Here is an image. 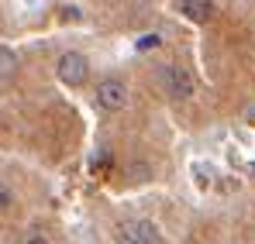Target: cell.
Wrapping results in <instances>:
<instances>
[{"label":"cell","mask_w":255,"mask_h":244,"mask_svg":"<svg viewBox=\"0 0 255 244\" xmlns=\"http://www.w3.org/2000/svg\"><path fill=\"white\" fill-rule=\"evenodd\" d=\"M17 76V55L10 48H0V82H10Z\"/></svg>","instance_id":"8992f818"},{"label":"cell","mask_w":255,"mask_h":244,"mask_svg":"<svg viewBox=\"0 0 255 244\" xmlns=\"http://www.w3.org/2000/svg\"><path fill=\"white\" fill-rule=\"evenodd\" d=\"M179 10H183V17H190V21L204 24V21L211 17L214 3H211V0H183V3H179Z\"/></svg>","instance_id":"5b68a950"},{"label":"cell","mask_w":255,"mask_h":244,"mask_svg":"<svg viewBox=\"0 0 255 244\" xmlns=\"http://www.w3.org/2000/svg\"><path fill=\"white\" fill-rule=\"evenodd\" d=\"M162 82H166V93H169L172 100H186V96H193V89H197L193 73H190L186 66H166Z\"/></svg>","instance_id":"3957f363"},{"label":"cell","mask_w":255,"mask_h":244,"mask_svg":"<svg viewBox=\"0 0 255 244\" xmlns=\"http://www.w3.org/2000/svg\"><path fill=\"white\" fill-rule=\"evenodd\" d=\"M148 48H159V35H145L138 41V52H148Z\"/></svg>","instance_id":"ba28073f"},{"label":"cell","mask_w":255,"mask_h":244,"mask_svg":"<svg viewBox=\"0 0 255 244\" xmlns=\"http://www.w3.org/2000/svg\"><path fill=\"white\" fill-rule=\"evenodd\" d=\"M118 244H162V234L152 220H128L118 227Z\"/></svg>","instance_id":"7a4b0ae2"},{"label":"cell","mask_w":255,"mask_h":244,"mask_svg":"<svg viewBox=\"0 0 255 244\" xmlns=\"http://www.w3.org/2000/svg\"><path fill=\"white\" fill-rule=\"evenodd\" d=\"M24 244H48V241H45V238H28Z\"/></svg>","instance_id":"30bf717a"},{"label":"cell","mask_w":255,"mask_h":244,"mask_svg":"<svg viewBox=\"0 0 255 244\" xmlns=\"http://www.w3.org/2000/svg\"><path fill=\"white\" fill-rule=\"evenodd\" d=\"M55 76L66 82V86H83L90 80V62H86L83 52H62L55 59Z\"/></svg>","instance_id":"6da1fadb"},{"label":"cell","mask_w":255,"mask_h":244,"mask_svg":"<svg viewBox=\"0 0 255 244\" xmlns=\"http://www.w3.org/2000/svg\"><path fill=\"white\" fill-rule=\"evenodd\" d=\"M107 165H111V155H107V152H100V155L93 159V168H97V172H104Z\"/></svg>","instance_id":"9c48e42d"},{"label":"cell","mask_w":255,"mask_h":244,"mask_svg":"<svg viewBox=\"0 0 255 244\" xmlns=\"http://www.w3.org/2000/svg\"><path fill=\"white\" fill-rule=\"evenodd\" d=\"M10 203H14V196H10V189L0 182V213H3V210H10Z\"/></svg>","instance_id":"52a82bcc"},{"label":"cell","mask_w":255,"mask_h":244,"mask_svg":"<svg viewBox=\"0 0 255 244\" xmlns=\"http://www.w3.org/2000/svg\"><path fill=\"white\" fill-rule=\"evenodd\" d=\"M125 103H128V86L121 80H104L97 86V107L100 110L118 114V110H125Z\"/></svg>","instance_id":"277c9868"}]
</instances>
